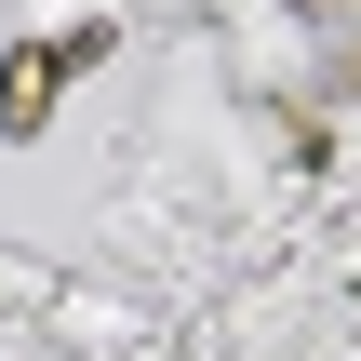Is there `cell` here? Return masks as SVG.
<instances>
[{
	"label": "cell",
	"mask_w": 361,
	"mask_h": 361,
	"mask_svg": "<svg viewBox=\"0 0 361 361\" xmlns=\"http://www.w3.org/2000/svg\"><path fill=\"white\" fill-rule=\"evenodd\" d=\"M107 54H121V27H107V13H80L67 40H13V54H0V134H40V121L67 107V80H80V67H107Z\"/></svg>",
	"instance_id": "cell-1"
}]
</instances>
